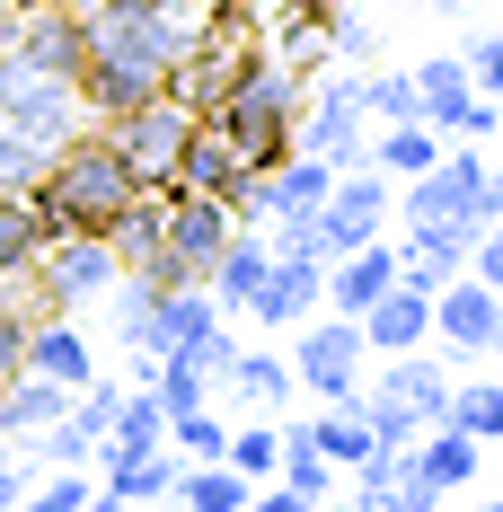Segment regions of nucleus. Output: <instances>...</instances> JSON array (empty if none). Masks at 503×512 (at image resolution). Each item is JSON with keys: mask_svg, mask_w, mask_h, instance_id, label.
I'll return each instance as SVG.
<instances>
[{"mask_svg": "<svg viewBox=\"0 0 503 512\" xmlns=\"http://www.w3.org/2000/svg\"><path fill=\"white\" fill-rule=\"evenodd\" d=\"M371 9H459V0H371Z\"/></svg>", "mask_w": 503, "mask_h": 512, "instance_id": "39", "label": "nucleus"}, {"mask_svg": "<svg viewBox=\"0 0 503 512\" xmlns=\"http://www.w3.org/2000/svg\"><path fill=\"white\" fill-rule=\"evenodd\" d=\"M89 495H98V486H89V468H53V477H36V486L18 495V512H80Z\"/></svg>", "mask_w": 503, "mask_h": 512, "instance_id": "31", "label": "nucleus"}, {"mask_svg": "<svg viewBox=\"0 0 503 512\" xmlns=\"http://www.w3.org/2000/svg\"><path fill=\"white\" fill-rule=\"evenodd\" d=\"M71 398H80V389H62L45 371H18V380H0V433H9V442H36L45 424L71 415Z\"/></svg>", "mask_w": 503, "mask_h": 512, "instance_id": "16", "label": "nucleus"}, {"mask_svg": "<svg viewBox=\"0 0 503 512\" xmlns=\"http://www.w3.org/2000/svg\"><path fill=\"white\" fill-rule=\"evenodd\" d=\"M18 371H45V380H62V389H89L98 380V354H89V336L62 318V309H36L27 318V362Z\"/></svg>", "mask_w": 503, "mask_h": 512, "instance_id": "14", "label": "nucleus"}, {"mask_svg": "<svg viewBox=\"0 0 503 512\" xmlns=\"http://www.w3.org/2000/svg\"><path fill=\"white\" fill-rule=\"evenodd\" d=\"M486 354H495V362H503V318H495V345H486Z\"/></svg>", "mask_w": 503, "mask_h": 512, "instance_id": "42", "label": "nucleus"}, {"mask_svg": "<svg viewBox=\"0 0 503 512\" xmlns=\"http://www.w3.org/2000/svg\"><path fill=\"white\" fill-rule=\"evenodd\" d=\"M362 345H371L380 362H389V354H415V345H433V292L398 274L380 301L362 309Z\"/></svg>", "mask_w": 503, "mask_h": 512, "instance_id": "13", "label": "nucleus"}, {"mask_svg": "<svg viewBox=\"0 0 503 512\" xmlns=\"http://www.w3.org/2000/svg\"><path fill=\"white\" fill-rule=\"evenodd\" d=\"M248 512H318V504H301L292 486H256V495H248Z\"/></svg>", "mask_w": 503, "mask_h": 512, "instance_id": "37", "label": "nucleus"}, {"mask_svg": "<svg viewBox=\"0 0 503 512\" xmlns=\"http://www.w3.org/2000/svg\"><path fill=\"white\" fill-rule=\"evenodd\" d=\"M274 9H336V0H274Z\"/></svg>", "mask_w": 503, "mask_h": 512, "instance_id": "41", "label": "nucleus"}, {"mask_svg": "<svg viewBox=\"0 0 503 512\" xmlns=\"http://www.w3.org/2000/svg\"><path fill=\"white\" fill-rule=\"evenodd\" d=\"M36 177H45V151L18 142V133H0V195H36Z\"/></svg>", "mask_w": 503, "mask_h": 512, "instance_id": "32", "label": "nucleus"}, {"mask_svg": "<svg viewBox=\"0 0 503 512\" xmlns=\"http://www.w3.org/2000/svg\"><path fill=\"white\" fill-rule=\"evenodd\" d=\"M309 442L327 451L336 468H362L380 442H371V424H362V407H327V415H309Z\"/></svg>", "mask_w": 503, "mask_h": 512, "instance_id": "26", "label": "nucleus"}, {"mask_svg": "<svg viewBox=\"0 0 503 512\" xmlns=\"http://www.w3.org/2000/svg\"><path fill=\"white\" fill-rule=\"evenodd\" d=\"M151 186L124 168V151L106 142V133H80V142H62L45 159V177H36V212H45V230H106L124 204H142Z\"/></svg>", "mask_w": 503, "mask_h": 512, "instance_id": "3", "label": "nucleus"}, {"mask_svg": "<svg viewBox=\"0 0 503 512\" xmlns=\"http://www.w3.org/2000/svg\"><path fill=\"white\" fill-rule=\"evenodd\" d=\"M451 424L477 442H503V380H451Z\"/></svg>", "mask_w": 503, "mask_h": 512, "instance_id": "27", "label": "nucleus"}, {"mask_svg": "<svg viewBox=\"0 0 503 512\" xmlns=\"http://www.w3.org/2000/svg\"><path fill=\"white\" fill-rule=\"evenodd\" d=\"M221 460L239 468V477H248V486H274V468H283V424H239V433H230V451H221Z\"/></svg>", "mask_w": 503, "mask_h": 512, "instance_id": "29", "label": "nucleus"}, {"mask_svg": "<svg viewBox=\"0 0 503 512\" xmlns=\"http://www.w3.org/2000/svg\"><path fill=\"white\" fill-rule=\"evenodd\" d=\"M0 9H45V0H0Z\"/></svg>", "mask_w": 503, "mask_h": 512, "instance_id": "43", "label": "nucleus"}, {"mask_svg": "<svg viewBox=\"0 0 503 512\" xmlns=\"http://www.w3.org/2000/svg\"><path fill=\"white\" fill-rule=\"evenodd\" d=\"M124 283V265L106 248V230H53L45 256H36V292L45 309H80V301H106Z\"/></svg>", "mask_w": 503, "mask_h": 512, "instance_id": "9", "label": "nucleus"}, {"mask_svg": "<svg viewBox=\"0 0 503 512\" xmlns=\"http://www.w3.org/2000/svg\"><path fill=\"white\" fill-rule=\"evenodd\" d=\"M98 133L124 151V168H133L151 195H168V177H177V151H186V133H195V106H177V98H142V106H124L115 124H98Z\"/></svg>", "mask_w": 503, "mask_h": 512, "instance_id": "6", "label": "nucleus"}, {"mask_svg": "<svg viewBox=\"0 0 503 512\" xmlns=\"http://www.w3.org/2000/svg\"><path fill=\"white\" fill-rule=\"evenodd\" d=\"M292 380H301L309 398L345 407L353 389L371 380V345H362V318H345V309H327V318H301V327H292Z\"/></svg>", "mask_w": 503, "mask_h": 512, "instance_id": "5", "label": "nucleus"}, {"mask_svg": "<svg viewBox=\"0 0 503 512\" xmlns=\"http://www.w3.org/2000/svg\"><path fill=\"white\" fill-rule=\"evenodd\" d=\"M486 512H503V504H486Z\"/></svg>", "mask_w": 503, "mask_h": 512, "instance_id": "44", "label": "nucleus"}, {"mask_svg": "<svg viewBox=\"0 0 503 512\" xmlns=\"http://www.w3.org/2000/svg\"><path fill=\"white\" fill-rule=\"evenodd\" d=\"M398 274H406V265H398V248H380V239H371V248H353V256H336V265H327V309L362 318V309L380 301V292H389Z\"/></svg>", "mask_w": 503, "mask_h": 512, "instance_id": "17", "label": "nucleus"}, {"mask_svg": "<svg viewBox=\"0 0 503 512\" xmlns=\"http://www.w3.org/2000/svg\"><path fill=\"white\" fill-rule=\"evenodd\" d=\"M45 212H36V195H0V274H27L36 256H45Z\"/></svg>", "mask_w": 503, "mask_h": 512, "instance_id": "24", "label": "nucleus"}, {"mask_svg": "<svg viewBox=\"0 0 503 512\" xmlns=\"http://www.w3.org/2000/svg\"><path fill=\"white\" fill-rule=\"evenodd\" d=\"M292 151L327 159V168H353V159L371 151V115H362V89H353V71H336V80L301 89V124H292Z\"/></svg>", "mask_w": 503, "mask_h": 512, "instance_id": "8", "label": "nucleus"}, {"mask_svg": "<svg viewBox=\"0 0 503 512\" xmlns=\"http://www.w3.org/2000/svg\"><path fill=\"white\" fill-rule=\"evenodd\" d=\"M468 62V80H477V98H503V36H477V45L459 53Z\"/></svg>", "mask_w": 503, "mask_h": 512, "instance_id": "33", "label": "nucleus"}, {"mask_svg": "<svg viewBox=\"0 0 503 512\" xmlns=\"http://www.w3.org/2000/svg\"><path fill=\"white\" fill-rule=\"evenodd\" d=\"M265 265H274V239H256L248 221H239V239L212 256V283H203V292H212L221 309H248V301H256V283H265Z\"/></svg>", "mask_w": 503, "mask_h": 512, "instance_id": "20", "label": "nucleus"}, {"mask_svg": "<svg viewBox=\"0 0 503 512\" xmlns=\"http://www.w3.org/2000/svg\"><path fill=\"white\" fill-rule=\"evenodd\" d=\"M362 159H371L380 177H424V168L442 159V133H433V124H380Z\"/></svg>", "mask_w": 503, "mask_h": 512, "instance_id": "22", "label": "nucleus"}, {"mask_svg": "<svg viewBox=\"0 0 503 512\" xmlns=\"http://www.w3.org/2000/svg\"><path fill=\"white\" fill-rule=\"evenodd\" d=\"M248 177H256V168L195 115V133H186V151H177V177H168V186H177V195H212V204L239 212V204H248Z\"/></svg>", "mask_w": 503, "mask_h": 512, "instance_id": "10", "label": "nucleus"}, {"mask_svg": "<svg viewBox=\"0 0 503 512\" xmlns=\"http://www.w3.org/2000/svg\"><path fill=\"white\" fill-rule=\"evenodd\" d=\"M486 212H503V168H486Z\"/></svg>", "mask_w": 503, "mask_h": 512, "instance_id": "40", "label": "nucleus"}, {"mask_svg": "<svg viewBox=\"0 0 503 512\" xmlns=\"http://www.w3.org/2000/svg\"><path fill=\"white\" fill-rule=\"evenodd\" d=\"M27 318L36 309H0V380H18V362H27Z\"/></svg>", "mask_w": 503, "mask_h": 512, "instance_id": "35", "label": "nucleus"}, {"mask_svg": "<svg viewBox=\"0 0 503 512\" xmlns=\"http://www.w3.org/2000/svg\"><path fill=\"white\" fill-rule=\"evenodd\" d=\"M389 221H398V186H389L371 159L336 168V186H327V204H318V239H327V265H336V256H353V248H371Z\"/></svg>", "mask_w": 503, "mask_h": 512, "instance_id": "7", "label": "nucleus"}, {"mask_svg": "<svg viewBox=\"0 0 503 512\" xmlns=\"http://www.w3.org/2000/svg\"><path fill=\"white\" fill-rule=\"evenodd\" d=\"M203 124L248 159V168H274V159L292 151V124H301V71H292L283 53H239L230 89L212 98Z\"/></svg>", "mask_w": 503, "mask_h": 512, "instance_id": "2", "label": "nucleus"}, {"mask_svg": "<svg viewBox=\"0 0 503 512\" xmlns=\"http://www.w3.org/2000/svg\"><path fill=\"white\" fill-rule=\"evenodd\" d=\"M0 133H18V142H36V151H62V142H80L89 133V98H80V80L71 71H36V62H18V53H0Z\"/></svg>", "mask_w": 503, "mask_h": 512, "instance_id": "4", "label": "nucleus"}, {"mask_svg": "<svg viewBox=\"0 0 503 512\" xmlns=\"http://www.w3.org/2000/svg\"><path fill=\"white\" fill-rule=\"evenodd\" d=\"M177 451L168 442H151V451H106L98 442V477H106V495H124V504H168L177 495Z\"/></svg>", "mask_w": 503, "mask_h": 512, "instance_id": "15", "label": "nucleus"}, {"mask_svg": "<svg viewBox=\"0 0 503 512\" xmlns=\"http://www.w3.org/2000/svg\"><path fill=\"white\" fill-rule=\"evenodd\" d=\"M353 89H362V115H371V133L380 124H424V98H415V71H353Z\"/></svg>", "mask_w": 503, "mask_h": 512, "instance_id": "23", "label": "nucleus"}, {"mask_svg": "<svg viewBox=\"0 0 503 512\" xmlns=\"http://www.w3.org/2000/svg\"><path fill=\"white\" fill-rule=\"evenodd\" d=\"M27 486H36V460H0V512H18Z\"/></svg>", "mask_w": 503, "mask_h": 512, "instance_id": "36", "label": "nucleus"}, {"mask_svg": "<svg viewBox=\"0 0 503 512\" xmlns=\"http://www.w3.org/2000/svg\"><path fill=\"white\" fill-rule=\"evenodd\" d=\"M151 442H168V415H159L151 389H124V407L106 424V451H151Z\"/></svg>", "mask_w": 503, "mask_h": 512, "instance_id": "28", "label": "nucleus"}, {"mask_svg": "<svg viewBox=\"0 0 503 512\" xmlns=\"http://www.w3.org/2000/svg\"><path fill=\"white\" fill-rule=\"evenodd\" d=\"M274 486H292L301 504H327V486H336V460L309 442V424H292V433H283V468H274Z\"/></svg>", "mask_w": 503, "mask_h": 512, "instance_id": "25", "label": "nucleus"}, {"mask_svg": "<svg viewBox=\"0 0 503 512\" xmlns=\"http://www.w3.org/2000/svg\"><path fill=\"white\" fill-rule=\"evenodd\" d=\"M168 451H177V460H221V451H230V424H221L212 407L168 415Z\"/></svg>", "mask_w": 503, "mask_h": 512, "instance_id": "30", "label": "nucleus"}, {"mask_svg": "<svg viewBox=\"0 0 503 512\" xmlns=\"http://www.w3.org/2000/svg\"><path fill=\"white\" fill-rule=\"evenodd\" d=\"M318 309H327V265H309V256H274L265 283H256V301L239 309V318H256V327H301V318H318Z\"/></svg>", "mask_w": 503, "mask_h": 512, "instance_id": "11", "label": "nucleus"}, {"mask_svg": "<svg viewBox=\"0 0 503 512\" xmlns=\"http://www.w3.org/2000/svg\"><path fill=\"white\" fill-rule=\"evenodd\" d=\"M380 389H398V398L424 415V424H451V371L424 354V345H415V354H389V362H380Z\"/></svg>", "mask_w": 503, "mask_h": 512, "instance_id": "19", "label": "nucleus"}, {"mask_svg": "<svg viewBox=\"0 0 503 512\" xmlns=\"http://www.w3.org/2000/svg\"><path fill=\"white\" fill-rule=\"evenodd\" d=\"M468 274H477V283H495V292H503V212L486 221V230H477V248H468Z\"/></svg>", "mask_w": 503, "mask_h": 512, "instance_id": "34", "label": "nucleus"}, {"mask_svg": "<svg viewBox=\"0 0 503 512\" xmlns=\"http://www.w3.org/2000/svg\"><path fill=\"white\" fill-rule=\"evenodd\" d=\"M495 318H503V292L477 283V274H451V283L433 292V336H442L451 354H486V345H495Z\"/></svg>", "mask_w": 503, "mask_h": 512, "instance_id": "12", "label": "nucleus"}, {"mask_svg": "<svg viewBox=\"0 0 503 512\" xmlns=\"http://www.w3.org/2000/svg\"><path fill=\"white\" fill-rule=\"evenodd\" d=\"M415 98H424V124L451 142V124L477 106V80H468V62H459V53H424V62H415Z\"/></svg>", "mask_w": 503, "mask_h": 512, "instance_id": "18", "label": "nucleus"}, {"mask_svg": "<svg viewBox=\"0 0 503 512\" xmlns=\"http://www.w3.org/2000/svg\"><path fill=\"white\" fill-rule=\"evenodd\" d=\"M221 389H230L239 407L274 415V407H292V389H301V380H292V362H283V354H248V345H239V362L221 371Z\"/></svg>", "mask_w": 503, "mask_h": 512, "instance_id": "21", "label": "nucleus"}, {"mask_svg": "<svg viewBox=\"0 0 503 512\" xmlns=\"http://www.w3.org/2000/svg\"><path fill=\"white\" fill-rule=\"evenodd\" d=\"M71 9H80V98L98 124H115L142 98H168L177 62L195 45L177 0H71Z\"/></svg>", "mask_w": 503, "mask_h": 512, "instance_id": "1", "label": "nucleus"}, {"mask_svg": "<svg viewBox=\"0 0 503 512\" xmlns=\"http://www.w3.org/2000/svg\"><path fill=\"white\" fill-rule=\"evenodd\" d=\"M80 512H151V504H124V495H106V486H98V495H89Z\"/></svg>", "mask_w": 503, "mask_h": 512, "instance_id": "38", "label": "nucleus"}, {"mask_svg": "<svg viewBox=\"0 0 503 512\" xmlns=\"http://www.w3.org/2000/svg\"><path fill=\"white\" fill-rule=\"evenodd\" d=\"M0 18H9V9H0Z\"/></svg>", "mask_w": 503, "mask_h": 512, "instance_id": "45", "label": "nucleus"}]
</instances>
